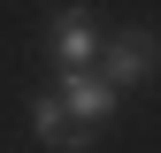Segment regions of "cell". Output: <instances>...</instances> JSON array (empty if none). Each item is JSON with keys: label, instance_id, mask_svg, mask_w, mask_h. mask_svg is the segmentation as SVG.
Segmentation results:
<instances>
[{"label": "cell", "instance_id": "obj_1", "mask_svg": "<svg viewBox=\"0 0 161 153\" xmlns=\"http://www.w3.org/2000/svg\"><path fill=\"white\" fill-rule=\"evenodd\" d=\"M92 69L108 76V84H146V76L161 69V38L153 31H123V38H100V54H92Z\"/></svg>", "mask_w": 161, "mask_h": 153}, {"label": "cell", "instance_id": "obj_2", "mask_svg": "<svg viewBox=\"0 0 161 153\" xmlns=\"http://www.w3.org/2000/svg\"><path fill=\"white\" fill-rule=\"evenodd\" d=\"M54 92H62V107H69L85 130H100V123L115 115V100H123V84H108L92 61H85V69H54Z\"/></svg>", "mask_w": 161, "mask_h": 153}, {"label": "cell", "instance_id": "obj_3", "mask_svg": "<svg viewBox=\"0 0 161 153\" xmlns=\"http://www.w3.org/2000/svg\"><path fill=\"white\" fill-rule=\"evenodd\" d=\"M46 54H54V69H85L92 54H100V31L85 23V8H62L46 23Z\"/></svg>", "mask_w": 161, "mask_h": 153}, {"label": "cell", "instance_id": "obj_4", "mask_svg": "<svg viewBox=\"0 0 161 153\" xmlns=\"http://www.w3.org/2000/svg\"><path fill=\"white\" fill-rule=\"evenodd\" d=\"M31 130H38V145H54V153H62V145H92V138H85V123L62 107V92H46V100L31 107Z\"/></svg>", "mask_w": 161, "mask_h": 153}]
</instances>
